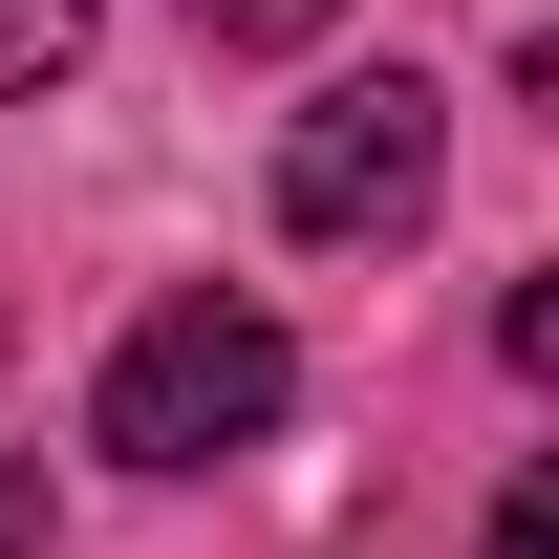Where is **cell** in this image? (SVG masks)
Instances as JSON below:
<instances>
[{
  "instance_id": "obj_6",
  "label": "cell",
  "mask_w": 559,
  "mask_h": 559,
  "mask_svg": "<svg viewBox=\"0 0 559 559\" xmlns=\"http://www.w3.org/2000/svg\"><path fill=\"white\" fill-rule=\"evenodd\" d=\"M22 538H44V474H22V452H0V559H22Z\"/></svg>"
},
{
  "instance_id": "obj_2",
  "label": "cell",
  "mask_w": 559,
  "mask_h": 559,
  "mask_svg": "<svg viewBox=\"0 0 559 559\" xmlns=\"http://www.w3.org/2000/svg\"><path fill=\"white\" fill-rule=\"evenodd\" d=\"M430 173H452V108H430L409 66H388V86H323V108L280 130V237H323V259H345V237H409Z\"/></svg>"
},
{
  "instance_id": "obj_1",
  "label": "cell",
  "mask_w": 559,
  "mask_h": 559,
  "mask_svg": "<svg viewBox=\"0 0 559 559\" xmlns=\"http://www.w3.org/2000/svg\"><path fill=\"white\" fill-rule=\"evenodd\" d=\"M280 409H301V345H280L237 280H173L130 345H108V388H86V452H108V474H215V452H259Z\"/></svg>"
},
{
  "instance_id": "obj_5",
  "label": "cell",
  "mask_w": 559,
  "mask_h": 559,
  "mask_svg": "<svg viewBox=\"0 0 559 559\" xmlns=\"http://www.w3.org/2000/svg\"><path fill=\"white\" fill-rule=\"evenodd\" d=\"M474 559H559V495L516 474V495H495V538H474Z\"/></svg>"
},
{
  "instance_id": "obj_4",
  "label": "cell",
  "mask_w": 559,
  "mask_h": 559,
  "mask_svg": "<svg viewBox=\"0 0 559 559\" xmlns=\"http://www.w3.org/2000/svg\"><path fill=\"white\" fill-rule=\"evenodd\" d=\"M215 44H323V22H345V0H194Z\"/></svg>"
},
{
  "instance_id": "obj_3",
  "label": "cell",
  "mask_w": 559,
  "mask_h": 559,
  "mask_svg": "<svg viewBox=\"0 0 559 559\" xmlns=\"http://www.w3.org/2000/svg\"><path fill=\"white\" fill-rule=\"evenodd\" d=\"M86 22H108V0H0V108H22V86H66Z\"/></svg>"
}]
</instances>
